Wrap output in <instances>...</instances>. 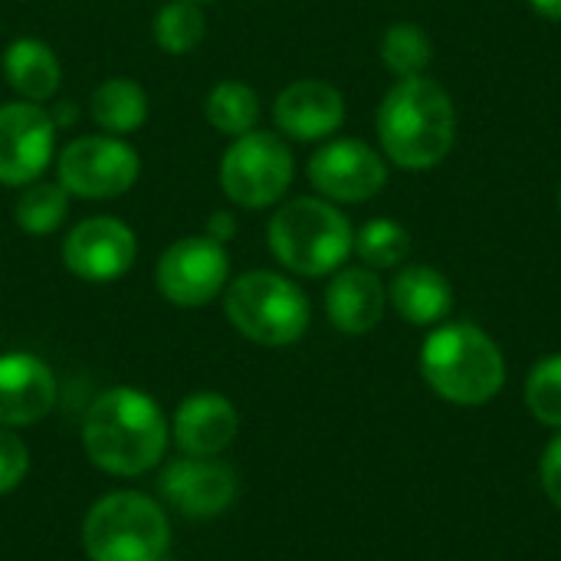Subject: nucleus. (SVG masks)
<instances>
[{
    "mask_svg": "<svg viewBox=\"0 0 561 561\" xmlns=\"http://www.w3.org/2000/svg\"><path fill=\"white\" fill-rule=\"evenodd\" d=\"M559 210H561V187H559Z\"/></svg>",
    "mask_w": 561,
    "mask_h": 561,
    "instance_id": "nucleus-32",
    "label": "nucleus"
},
{
    "mask_svg": "<svg viewBox=\"0 0 561 561\" xmlns=\"http://www.w3.org/2000/svg\"><path fill=\"white\" fill-rule=\"evenodd\" d=\"M237 431H240L237 408L224 394H210V391L191 394L187 401H181L174 424H171V437L178 450L187 457H201V460L224 454L237 440Z\"/></svg>",
    "mask_w": 561,
    "mask_h": 561,
    "instance_id": "nucleus-16",
    "label": "nucleus"
},
{
    "mask_svg": "<svg viewBox=\"0 0 561 561\" xmlns=\"http://www.w3.org/2000/svg\"><path fill=\"white\" fill-rule=\"evenodd\" d=\"M273 122L293 141H322L342 128L345 99L325 79H296L276 95Z\"/></svg>",
    "mask_w": 561,
    "mask_h": 561,
    "instance_id": "nucleus-13",
    "label": "nucleus"
},
{
    "mask_svg": "<svg viewBox=\"0 0 561 561\" xmlns=\"http://www.w3.org/2000/svg\"><path fill=\"white\" fill-rule=\"evenodd\" d=\"M421 375L444 401L477 408L500 394L506 362L483 329L473 322H450L427 335L421 348Z\"/></svg>",
    "mask_w": 561,
    "mask_h": 561,
    "instance_id": "nucleus-3",
    "label": "nucleus"
},
{
    "mask_svg": "<svg viewBox=\"0 0 561 561\" xmlns=\"http://www.w3.org/2000/svg\"><path fill=\"white\" fill-rule=\"evenodd\" d=\"M69 191L59 181H33L20 191L16 207H13V220L23 233L30 237H49L53 230L62 227L66 214H69Z\"/></svg>",
    "mask_w": 561,
    "mask_h": 561,
    "instance_id": "nucleus-22",
    "label": "nucleus"
},
{
    "mask_svg": "<svg viewBox=\"0 0 561 561\" xmlns=\"http://www.w3.org/2000/svg\"><path fill=\"white\" fill-rule=\"evenodd\" d=\"M542 486H546L549 500L561 510V434L549 444V450L542 457Z\"/></svg>",
    "mask_w": 561,
    "mask_h": 561,
    "instance_id": "nucleus-28",
    "label": "nucleus"
},
{
    "mask_svg": "<svg viewBox=\"0 0 561 561\" xmlns=\"http://www.w3.org/2000/svg\"><path fill=\"white\" fill-rule=\"evenodd\" d=\"M161 493L181 516L210 519V516H220L233 503L237 477L224 463L187 457V460H174L161 473Z\"/></svg>",
    "mask_w": 561,
    "mask_h": 561,
    "instance_id": "nucleus-14",
    "label": "nucleus"
},
{
    "mask_svg": "<svg viewBox=\"0 0 561 561\" xmlns=\"http://www.w3.org/2000/svg\"><path fill=\"white\" fill-rule=\"evenodd\" d=\"M296 174L289 145L276 131H247L230 141L220 161L224 194L247 210H263L283 201Z\"/></svg>",
    "mask_w": 561,
    "mask_h": 561,
    "instance_id": "nucleus-7",
    "label": "nucleus"
},
{
    "mask_svg": "<svg viewBox=\"0 0 561 561\" xmlns=\"http://www.w3.org/2000/svg\"><path fill=\"white\" fill-rule=\"evenodd\" d=\"M204 233H207L210 240H217V243H227V240L237 233V217H233L230 210H217V214H210Z\"/></svg>",
    "mask_w": 561,
    "mask_h": 561,
    "instance_id": "nucleus-29",
    "label": "nucleus"
},
{
    "mask_svg": "<svg viewBox=\"0 0 561 561\" xmlns=\"http://www.w3.org/2000/svg\"><path fill=\"white\" fill-rule=\"evenodd\" d=\"M138 256V240L118 217H85L62 240V263L85 283L122 279Z\"/></svg>",
    "mask_w": 561,
    "mask_h": 561,
    "instance_id": "nucleus-12",
    "label": "nucleus"
},
{
    "mask_svg": "<svg viewBox=\"0 0 561 561\" xmlns=\"http://www.w3.org/2000/svg\"><path fill=\"white\" fill-rule=\"evenodd\" d=\"M224 312L240 335L266 348L299 342L312 316L306 293L293 279L270 270H250L237 276L227 286Z\"/></svg>",
    "mask_w": 561,
    "mask_h": 561,
    "instance_id": "nucleus-5",
    "label": "nucleus"
},
{
    "mask_svg": "<svg viewBox=\"0 0 561 561\" xmlns=\"http://www.w3.org/2000/svg\"><path fill=\"white\" fill-rule=\"evenodd\" d=\"M26 470H30L26 444L16 434H10L7 427H0V496L13 493L23 483Z\"/></svg>",
    "mask_w": 561,
    "mask_h": 561,
    "instance_id": "nucleus-27",
    "label": "nucleus"
},
{
    "mask_svg": "<svg viewBox=\"0 0 561 561\" xmlns=\"http://www.w3.org/2000/svg\"><path fill=\"white\" fill-rule=\"evenodd\" d=\"M204 36H207V20L201 3L194 0H168L154 13V43L171 56H184L197 49Z\"/></svg>",
    "mask_w": 561,
    "mask_h": 561,
    "instance_id": "nucleus-24",
    "label": "nucleus"
},
{
    "mask_svg": "<svg viewBox=\"0 0 561 561\" xmlns=\"http://www.w3.org/2000/svg\"><path fill=\"white\" fill-rule=\"evenodd\" d=\"M529 7L546 20H561V0H529Z\"/></svg>",
    "mask_w": 561,
    "mask_h": 561,
    "instance_id": "nucleus-30",
    "label": "nucleus"
},
{
    "mask_svg": "<svg viewBox=\"0 0 561 561\" xmlns=\"http://www.w3.org/2000/svg\"><path fill=\"white\" fill-rule=\"evenodd\" d=\"M89 115L99 125L102 135H115L125 138L131 131H138L148 118V95L135 79L125 76H112L102 85H95L92 99H89Z\"/></svg>",
    "mask_w": 561,
    "mask_h": 561,
    "instance_id": "nucleus-20",
    "label": "nucleus"
},
{
    "mask_svg": "<svg viewBox=\"0 0 561 561\" xmlns=\"http://www.w3.org/2000/svg\"><path fill=\"white\" fill-rule=\"evenodd\" d=\"M227 279H230L227 247L210 240L207 233L174 240L154 266L158 293L181 309L207 306L227 289Z\"/></svg>",
    "mask_w": 561,
    "mask_h": 561,
    "instance_id": "nucleus-9",
    "label": "nucleus"
},
{
    "mask_svg": "<svg viewBox=\"0 0 561 561\" xmlns=\"http://www.w3.org/2000/svg\"><path fill=\"white\" fill-rule=\"evenodd\" d=\"M378 138L398 168H437L457 138L454 99L427 76L398 79L378 105Z\"/></svg>",
    "mask_w": 561,
    "mask_h": 561,
    "instance_id": "nucleus-2",
    "label": "nucleus"
},
{
    "mask_svg": "<svg viewBox=\"0 0 561 561\" xmlns=\"http://www.w3.org/2000/svg\"><path fill=\"white\" fill-rule=\"evenodd\" d=\"M82 546L92 561H164L171 526L154 500L141 493H112L89 510Z\"/></svg>",
    "mask_w": 561,
    "mask_h": 561,
    "instance_id": "nucleus-6",
    "label": "nucleus"
},
{
    "mask_svg": "<svg viewBox=\"0 0 561 561\" xmlns=\"http://www.w3.org/2000/svg\"><path fill=\"white\" fill-rule=\"evenodd\" d=\"M56 404V378L49 365L26 352L0 355V427L43 421Z\"/></svg>",
    "mask_w": 561,
    "mask_h": 561,
    "instance_id": "nucleus-15",
    "label": "nucleus"
},
{
    "mask_svg": "<svg viewBox=\"0 0 561 561\" xmlns=\"http://www.w3.org/2000/svg\"><path fill=\"white\" fill-rule=\"evenodd\" d=\"M391 306L414 325H434L454 309V289L434 266H404L391 283Z\"/></svg>",
    "mask_w": 561,
    "mask_h": 561,
    "instance_id": "nucleus-18",
    "label": "nucleus"
},
{
    "mask_svg": "<svg viewBox=\"0 0 561 561\" xmlns=\"http://www.w3.org/2000/svg\"><path fill=\"white\" fill-rule=\"evenodd\" d=\"M3 76H7V85L20 99L46 102L59 89L62 69H59L56 53L43 39L23 36V39H13L3 49Z\"/></svg>",
    "mask_w": 561,
    "mask_h": 561,
    "instance_id": "nucleus-19",
    "label": "nucleus"
},
{
    "mask_svg": "<svg viewBox=\"0 0 561 561\" xmlns=\"http://www.w3.org/2000/svg\"><path fill=\"white\" fill-rule=\"evenodd\" d=\"M388 293L375 270L368 266H345L335 270L329 289H325V312L332 325L345 335H365L371 332L385 316Z\"/></svg>",
    "mask_w": 561,
    "mask_h": 561,
    "instance_id": "nucleus-17",
    "label": "nucleus"
},
{
    "mask_svg": "<svg viewBox=\"0 0 561 561\" xmlns=\"http://www.w3.org/2000/svg\"><path fill=\"white\" fill-rule=\"evenodd\" d=\"M309 181L332 204H362L381 194L388 184V164L371 145L335 138L309 158Z\"/></svg>",
    "mask_w": 561,
    "mask_h": 561,
    "instance_id": "nucleus-11",
    "label": "nucleus"
},
{
    "mask_svg": "<svg viewBox=\"0 0 561 561\" xmlns=\"http://www.w3.org/2000/svg\"><path fill=\"white\" fill-rule=\"evenodd\" d=\"M194 3H210V0H194Z\"/></svg>",
    "mask_w": 561,
    "mask_h": 561,
    "instance_id": "nucleus-31",
    "label": "nucleus"
},
{
    "mask_svg": "<svg viewBox=\"0 0 561 561\" xmlns=\"http://www.w3.org/2000/svg\"><path fill=\"white\" fill-rule=\"evenodd\" d=\"M355 253L362 256V263H368V270H391L408 260L411 233L398 220L375 217L355 233Z\"/></svg>",
    "mask_w": 561,
    "mask_h": 561,
    "instance_id": "nucleus-25",
    "label": "nucleus"
},
{
    "mask_svg": "<svg viewBox=\"0 0 561 561\" xmlns=\"http://www.w3.org/2000/svg\"><path fill=\"white\" fill-rule=\"evenodd\" d=\"M381 59L398 79H417L434 62V43L417 23H391L381 36Z\"/></svg>",
    "mask_w": 561,
    "mask_h": 561,
    "instance_id": "nucleus-23",
    "label": "nucleus"
},
{
    "mask_svg": "<svg viewBox=\"0 0 561 561\" xmlns=\"http://www.w3.org/2000/svg\"><path fill=\"white\" fill-rule=\"evenodd\" d=\"M273 256L299 276H329L355 250L348 217L325 197H296L270 220Z\"/></svg>",
    "mask_w": 561,
    "mask_h": 561,
    "instance_id": "nucleus-4",
    "label": "nucleus"
},
{
    "mask_svg": "<svg viewBox=\"0 0 561 561\" xmlns=\"http://www.w3.org/2000/svg\"><path fill=\"white\" fill-rule=\"evenodd\" d=\"M526 404L546 427H561V355L542 358L526 381Z\"/></svg>",
    "mask_w": 561,
    "mask_h": 561,
    "instance_id": "nucleus-26",
    "label": "nucleus"
},
{
    "mask_svg": "<svg viewBox=\"0 0 561 561\" xmlns=\"http://www.w3.org/2000/svg\"><path fill=\"white\" fill-rule=\"evenodd\" d=\"M56 151V118L39 102L0 105V184L26 187L43 178Z\"/></svg>",
    "mask_w": 561,
    "mask_h": 561,
    "instance_id": "nucleus-10",
    "label": "nucleus"
},
{
    "mask_svg": "<svg viewBox=\"0 0 561 561\" xmlns=\"http://www.w3.org/2000/svg\"><path fill=\"white\" fill-rule=\"evenodd\" d=\"M138 151L115 135H79L56 158V181L85 201H108L135 187Z\"/></svg>",
    "mask_w": 561,
    "mask_h": 561,
    "instance_id": "nucleus-8",
    "label": "nucleus"
},
{
    "mask_svg": "<svg viewBox=\"0 0 561 561\" xmlns=\"http://www.w3.org/2000/svg\"><path fill=\"white\" fill-rule=\"evenodd\" d=\"M82 444L99 470L112 477H138L164 457L168 424L145 391L112 388L92 401L82 424Z\"/></svg>",
    "mask_w": 561,
    "mask_h": 561,
    "instance_id": "nucleus-1",
    "label": "nucleus"
},
{
    "mask_svg": "<svg viewBox=\"0 0 561 561\" xmlns=\"http://www.w3.org/2000/svg\"><path fill=\"white\" fill-rule=\"evenodd\" d=\"M204 115L220 135L240 138L260 122V95L240 79H220L204 99Z\"/></svg>",
    "mask_w": 561,
    "mask_h": 561,
    "instance_id": "nucleus-21",
    "label": "nucleus"
}]
</instances>
